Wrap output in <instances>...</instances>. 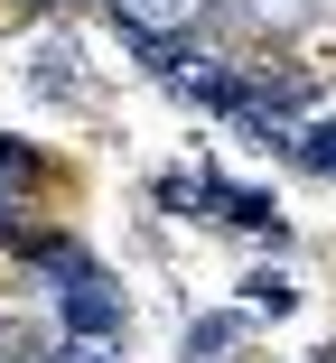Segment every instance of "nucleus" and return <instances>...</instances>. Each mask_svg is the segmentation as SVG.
I'll return each instance as SVG.
<instances>
[{
  "label": "nucleus",
  "instance_id": "nucleus-5",
  "mask_svg": "<svg viewBox=\"0 0 336 363\" xmlns=\"http://www.w3.org/2000/svg\"><path fill=\"white\" fill-rule=\"evenodd\" d=\"M56 363H103V345H94V335H75V345H56Z\"/></svg>",
  "mask_w": 336,
  "mask_h": 363
},
{
  "label": "nucleus",
  "instance_id": "nucleus-4",
  "mask_svg": "<svg viewBox=\"0 0 336 363\" xmlns=\"http://www.w3.org/2000/svg\"><path fill=\"white\" fill-rule=\"evenodd\" d=\"M290 150H299L308 168H327V177H336V121H299V130H290Z\"/></svg>",
  "mask_w": 336,
  "mask_h": 363
},
{
  "label": "nucleus",
  "instance_id": "nucleus-2",
  "mask_svg": "<svg viewBox=\"0 0 336 363\" xmlns=\"http://www.w3.org/2000/svg\"><path fill=\"white\" fill-rule=\"evenodd\" d=\"M112 10H121V28H131V38H178L196 10H206V0H112Z\"/></svg>",
  "mask_w": 336,
  "mask_h": 363
},
{
  "label": "nucleus",
  "instance_id": "nucleus-3",
  "mask_svg": "<svg viewBox=\"0 0 336 363\" xmlns=\"http://www.w3.org/2000/svg\"><path fill=\"white\" fill-rule=\"evenodd\" d=\"M243 308H271V317H290V308H299V289H290L281 270H252V279H243Z\"/></svg>",
  "mask_w": 336,
  "mask_h": 363
},
{
  "label": "nucleus",
  "instance_id": "nucleus-6",
  "mask_svg": "<svg viewBox=\"0 0 336 363\" xmlns=\"http://www.w3.org/2000/svg\"><path fill=\"white\" fill-rule=\"evenodd\" d=\"M0 205H10V186H0Z\"/></svg>",
  "mask_w": 336,
  "mask_h": 363
},
{
  "label": "nucleus",
  "instance_id": "nucleus-1",
  "mask_svg": "<svg viewBox=\"0 0 336 363\" xmlns=\"http://www.w3.org/2000/svg\"><path fill=\"white\" fill-rule=\"evenodd\" d=\"M65 317H75V335H112L121 326V298H112V289H94V270H75V279H65Z\"/></svg>",
  "mask_w": 336,
  "mask_h": 363
}]
</instances>
